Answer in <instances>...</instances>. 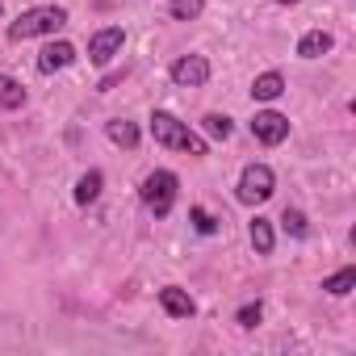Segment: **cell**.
<instances>
[{
	"mask_svg": "<svg viewBox=\"0 0 356 356\" xmlns=\"http://www.w3.org/2000/svg\"><path fill=\"white\" fill-rule=\"evenodd\" d=\"M202 130H206L210 138H218V143H227V138L235 134V122H231L227 113H206V118H202Z\"/></svg>",
	"mask_w": 356,
	"mask_h": 356,
	"instance_id": "obj_17",
	"label": "cell"
},
{
	"mask_svg": "<svg viewBox=\"0 0 356 356\" xmlns=\"http://www.w3.org/2000/svg\"><path fill=\"white\" fill-rule=\"evenodd\" d=\"M277 5H302V0H277Z\"/></svg>",
	"mask_w": 356,
	"mask_h": 356,
	"instance_id": "obj_22",
	"label": "cell"
},
{
	"mask_svg": "<svg viewBox=\"0 0 356 356\" xmlns=\"http://www.w3.org/2000/svg\"><path fill=\"white\" fill-rule=\"evenodd\" d=\"M26 105V84L13 76H0V109H22Z\"/></svg>",
	"mask_w": 356,
	"mask_h": 356,
	"instance_id": "obj_15",
	"label": "cell"
},
{
	"mask_svg": "<svg viewBox=\"0 0 356 356\" xmlns=\"http://www.w3.org/2000/svg\"><path fill=\"white\" fill-rule=\"evenodd\" d=\"M281 227H285V235H293V239H306V235H310L306 214H302V210H289V206H285V214H281Z\"/></svg>",
	"mask_w": 356,
	"mask_h": 356,
	"instance_id": "obj_20",
	"label": "cell"
},
{
	"mask_svg": "<svg viewBox=\"0 0 356 356\" xmlns=\"http://www.w3.org/2000/svg\"><path fill=\"white\" fill-rule=\"evenodd\" d=\"M67 26V9L63 5H34L26 9L13 26H9V42H26V38H55Z\"/></svg>",
	"mask_w": 356,
	"mask_h": 356,
	"instance_id": "obj_2",
	"label": "cell"
},
{
	"mask_svg": "<svg viewBox=\"0 0 356 356\" xmlns=\"http://www.w3.org/2000/svg\"><path fill=\"white\" fill-rule=\"evenodd\" d=\"M273 243H277L273 222L256 214V218H252V248H256V256H273Z\"/></svg>",
	"mask_w": 356,
	"mask_h": 356,
	"instance_id": "obj_14",
	"label": "cell"
},
{
	"mask_svg": "<svg viewBox=\"0 0 356 356\" xmlns=\"http://www.w3.org/2000/svg\"><path fill=\"white\" fill-rule=\"evenodd\" d=\"M281 92H285V76H281V72H264V76H256V84H252V101H264V105H273Z\"/></svg>",
	"mask_w": 356,
	"mask_h": 356,
	"instance_id": "obj_12",
	"label": "cell"
},
{
	"mask_svg": "<svg viewBox=\"0 0 356 356\" xmlns=\"http://www.w3.org/2000/svg\"><path fill=\"white\" fill-rule=\"evenodd\" d=\"M105 134H109V143L113 147H126V151H134L138 147V126L134 122H126V118H113V122H105Z\"/></svg>",
	"mask_w": 356,
	"mask_h": 356,
	"instance_id": "obj_13",
	"label": "cell"
},
{
	"mask_svg": "<svg viewBox=\"0 0 356 356\" xmlns=\"http://www.w3.org/2000/svg\"><path fill=\"white\" fill-rule=\"evenodd\" d=\"M331 47H335V38H331L327 30H306V34L298 38V59H323Z\"/></svg>",
	"mask_w": 356,
	"mask_h": 356,
	"instance_id": "obj_10",
	"label": "cell"
},
{
	"mask_svg": "<svg viewBox=\"0 0 356 356\" xmlns=\"http://www.w3.org/2000/svg\"><path fill=\"white\" fill-rule=\"evenodd\" d=\"M159 306H163L168 318H193V314H197V302H193L181 285H163V289H159Z\"/></svg>",
	"mask_w": 356,
	"mask_h": 356,
	"instance_id": "obj_9",
	"label": "cell"
},
{
	"mask_svg": "<svg viewBox=\"0 0 356 356\" xmlns=\"http://www.w3.org/2000/svg\"><path fill=\"white\" fill-rule=\"evenodd\" d=\"M151 138L159 147H168V151H181V155H193V159L210 155V143L197 130H189V122H181L168 109H151Z\"/></svg>",
	"mask_w": 356,
	"mask_h": 356,
	"instance_id": "obj_1",
	"label": "cell"
},
{
	"mask_svg": "<svg viewBox=\"0 0 356 356\" xmlns=\"http://www.w3.org/2000/svg\"><path fill=\"white\" fill-rule=\"evenodd\" d=\"M122 47H126V30H122V26H105V30H97V34L88 38V59H92L97 67H109V63L122 55Z\"/></svg>",
	"mask_w": 356,
	"mask_h": 356,
	"instance_id": "obj_5",
	"label": "cell"
},
{
	"mask_svg": "<svg viewBox=\"0 0 356 356\" xmlns=\"http://www.w3.org/2000/svg\"><path fill=\"white\" fill-rule=\"evenodd\" d=\"M101 185H105V172L101 168H88L80 181H76V206H92L101 197Z\"/></svg>",
	"mask_w": 356,
	"mask_h": 356,
	"instance_id": "obj_11",
	"label": "cell"
},
{
	"mask_svg": "<svg viewBox=\"0 0 356 356\" xmlns=\"http://www.w3.org/2000/svg\"><path fill=\"white\" fill-rule=\"evenodd\" d=\"M260 318H264V306H260V302H248V306H239V314H235V323H239L243 331L260 327Z\"/></svg>",
	"mask_w": 356,
	"mask_h": 356,
	"instance_id": "obj_21",
	"label": "cell"
},
{
	"mask_svg": "<svg viewBox=\"0 0 356 356\" xmlns=\"http://www.w3.org/2000/svg\"><path fill=\"white\" fill-rule=\"evenodd\" d=\"M273 193H277V172H273L268 163H248V168L239 172L235 197H239L243 206H264Z\"/></svg>",
	"mask_w": 356,
	"mask_h": 356,
	"instance_id": "obj_4",
	"label": "cell"
},
{
	"mask_svg": "<svg viewBox=\"0 0 356 356\" xmlns=\"http://www.w3.org/2000/svg\"><path fill=\"white\" fill-rule=\"evenodd\" d=\"M0 17H5V5H0Z\"/></svg>",
	"mask_w": 356,
	"mask_h": 356,
	"instance_id": "obj_23",
	"label": "cell"
},
{
	"mask_svg": "<svg viewBox=\"0 0 356 356\" xmlns=\"http://www.w3.org/2000/svg\"><path fill=\"white\" fill-rule=\"evenodd\" d=\"M168 13H172V22H197L206 13V0H172Z\"/></svg>",
	"mask_w": 356,
	"mask_h": 356,
	"instance_id": "obj_18",
	"label": "cell"
},
{
	"mask_svg": "<svg viewBox=\"0 0 356 356\" xmlns=\"http://www.w3.org/2000/svg\"><path fill=\"white\" fill-rule=\"evenodd\" d=\"M352 285H356V268H352V264H348V268H339V273H331V277H323V289H327L331 298L352 293Z\"/></svg>",
	"mask_w": 356,
	"mask_h": 356,
	"instance_id": "obj_16",
	"label": "cell"
},
{
	"mask_svg": "<svg viewBox=\"0 0 356 356\" xmlns=\"http://www.w3.org/2000/svg\"><path fill=\"white\" fill-rule=\"evenodd\" d=\"M76 63V47L72 42H47L42 47V55H38V72L42 76H55V72H63V67H72Z\"/></svg>",
	"mask_w": 356,
	"mask_h": 356,
	"instance_id": "obj_8",
	"label": "cell"
},
{
	"mask_svg": "<svg viewBox=\"0 0 356 356\" xmlns=\"http://www.w3.org/2000/svg\"><path fill=\"white\" fill-rule=\"evenodd\" d=\"M138 197L143 206L155 214V218H168L176 210V197H181V176L168 172V168H155L143 176V185H138Z\"/></svg>",
	"mask_w": 356,
	"mask_h": 356,
	"instance_id": "obj_3",
	"label": "cell"
},
{
	"mask_svg": "<svg viewBox=\"0 0 356 356\" xmlns=\"http://www.w3.org/2000/svg\"><path fill=\"white\" fill-rule=\"evenodd\" d=\"M168 76L181 88H202V84H210V59L206 55H181L168 67Z\"/></svg>",
	"mask_w": 356,
	"mask_h": 356,
	"instance_id": "obj_6",
	"label": "cell"
},
{
	"mask_svg": "<svg viewBox=\"0 0 356 356\" xmlns=\"http://www.w3.org/2000/svg\"><path fill=\"white\" fill-rule=\"evenodd\" d=\"M252 138L264 143V147H281V143L289 138V118L277 113V109H260V113L252 118Z\"/></svg>",
	"mask_w": 356,
	"mask_h": 356,
	"instance_id": "obj_7",
	"label": "cell"
},
{
	"mask_svg": "<svg viewBox=\"0 0 356 356\" xmlns=\"http://www.w3.org/2000/svg\"><path fill=\"white\" fill-rule=\"evenodd\" d=\"M189 222L197 235H218V218L206 210V206H189Z\"/></svg>",
	"mask_w": 356,
	"mask_h": 356,
	"instance_id": "obj_19",
	"label": "cell"
}]
</instances>
